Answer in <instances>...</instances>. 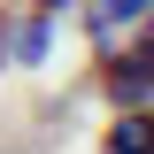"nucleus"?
Instances as JSON below:
<instances>
[{
    "label": "nucleus",
    "mask_w": 154,
    "mask_h": 154,
    "mask_svg": "<svg viewBox=\"0 0 154 154\" xmlns=\"http://www.w3.org/2000/svg\"><path fill=\"white\" fill-rule=\"evenodd\" d=\"M146 69H154V54H146V23L131 31V46L100 69V85H108V100L116 108H146Z\"/></svg>",
    "instance_id": "obj_1"
},
{
    "label": "nucleus",
    "mask_w": 154,
    "mask_h": 154,
    "mask_svg": "<svg viewBox=\"0 0 154 154\" xmlns=\"http://www.w3.org/2000/svg\"><path fill=\"white\" fill-rule=\"evenodd\" d=\"M46 46H54V8H31L23 23H8V54H16L23 69H38V62H46Z\"/></svg>",
    "instance_id": "obj_2"
},
{
    "label": "nucleus",
    "mask_w": 154,
    "mask_h": 154,
    "mask_svg": "<svg viewBox=\"0 0 154 154\" xmlns=\"http://www.w3.org/2000/svg\"><path fill=\"white\" fill-rule=\"evenodd\" d=\"M85 23H93L100 46H116L123 31H139V23H146V0H93V16H85Z\"/></svg>",
    "instance_id": "obj_3"
},
{
    "label": "nucleus",
    "mask_w": 154,
    "mask_h": 154,
    "mask_svg": "<svg viewBox=\"0 0 154 154\" xmlns=\"http://www.w3.org/2000/svg\"><path fill=\"white\" fill-rule=\"evenodd\" d=\"M100 154H146V108H123L116 116V131H108Z\"/></svg>",
    "instance_id": "obj_4"
},
{
    "label": "nucleus",
    "mask_w": 154,
    "mask_h": 154,
    "mask_svg": "<svg viewBox=\"0 0 154 154\" xmlns=\"http://www.w3.org/2000/svg\"><path fill=\"white\" fill-rule=\"evenodd\" d=\"M31 8H54V16H62V8H69V0H31Z\"/></svg>",
    "instance_id": "obj_5"
},
{
    "label": "nucleus",
    "mask_w": 154,
    "mask_h": 154,
    "mask_svg": "<svg viewBox=\"0 0 154 154\" xmlns=\"http://www.w3.org/2000/svg\"><path fill=\"white\" fill-rule=\"evenodd\" d=\"M0 62H8V16H0Z\"/></svg>",
    "instance_id": "obj_6"
}]
</instances>
